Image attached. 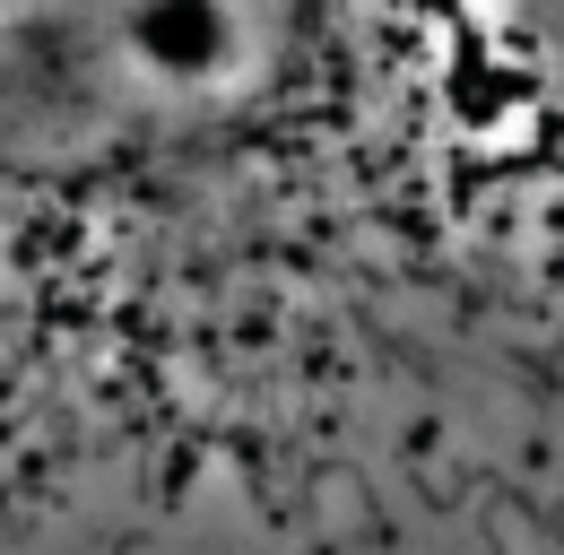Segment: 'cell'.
<instances>
[{"instance_id":"6da1fadb","label":"cell","mask_w":564,"mask_h":555,"mask_svg":"<svg viewBox=\"0 0 564 555\" xmlns=\"http://www.w3.org/2000/svg\"><path fill=\"white\" fill-rule=\"evenodd\" d=\"M0 555H564V0H0Z\"/></svg>"}]
</instances>
